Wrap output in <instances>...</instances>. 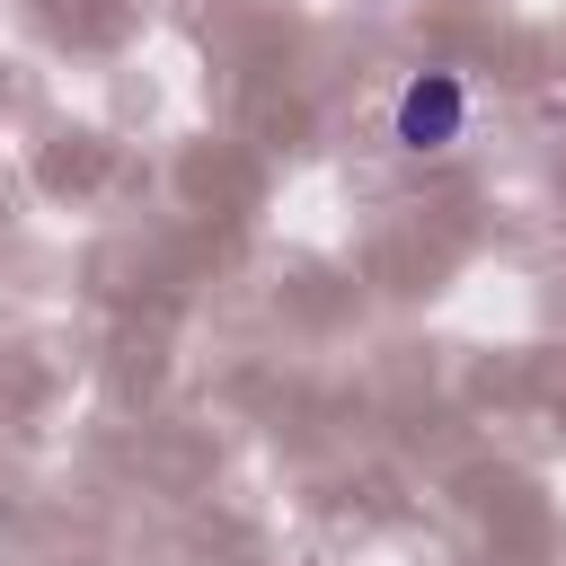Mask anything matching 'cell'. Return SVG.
Masks as SVG:
<instances>
[{"mask_svg": "<svg viewBox=\"0 0 566 566\" xmlns=\"http://www.w3.org/2000/svg\"><path fill=\"white\" fill-rule=\"evenodd\" d=\"M460 124H469V88H460L451 71H416V80L398 88V142H407V150H451Z\"/></svg>", "mask_w": 566, "mask_h": 566, "instance_id": "cell-1", "label": "cell"}]
</instances>
